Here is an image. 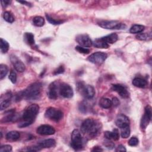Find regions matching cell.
<instances>
[{
    "label": "cell",
    "mask_w": 152,
    "mask_h": 152,
    "mask_svg": "<svg viewBox=\"0 0 152 152\" xmlns=\"http://www.w3.org/2000/svg\"><path fill=\"white\" fill-rule=\"evenodd\" d=\"M42 90V84L39 82L34 83L28 86L25 90L20 91L16 95L15 99L20 100L22 99L28 100H34L40 95Z\"/></svg>",
    "instance_id": "cell-1"
},
{
    "label": "cell",
    "mask_w": 152,
    "mask_h": 152,
    "mask_svg": "<svg viewBox=\"0 0 152 152\" xmlns=\"http://www.w3.org/2000/svg\"><path fill=\"white\" fill-rule=\"evenodd\" d=\"M39 110V106L37 104H31L24 111L18 126L20 128L26 127L30 125L34 121Z\"/></svg>",
    "instance_id": "cell-2"
},
{
    "label": "cell",
    "mask_w": 152,
    "mask_h": 152,
    "mask_svg": "<svg viewBox=\"0 0 152 152\" xmlns=\"http://www.w3.org/2000/svg\"><path fill=\"white\" fill-rule=\"evenodd\" d=\"M100 129V124L92 118L84 121L81 126V131L84 134H88L91 137L96 136Z\"/></svg>",
    "instance_id": "cell-3"
},
{
    "label": "cell",
    "mask_w": 152,
    "mask_h": 152,
    "mask_svg": "<svg viewBox=\"0 0 152 152\" xmlns=\"http://www.w3.org/2000/svg\"><path fill=\"white\" fill-rule=\"evenodd\" d=\"M71 145L75 150H79L83 147L82 137L78 129H74L72 132Z\"/></svg>",
    "instance_id": "cell-4"
},
{
    "label": "cell",
    "mask_w": 152,
    "mask_h": 152,
    "mask_svg": "<svg viewBox=\"0 0 152 152\" xmlns=\"http://www.w3.org/2000/svg\"><path fill=\"white\" fill-rule=\"evenodd\" d=\"M99 26L103 28L110 30L124 29L126 26L118 21H101L98 23Z\"/></svg>",
    "instance_id": "cell-5"
},
{
    "label": "cell",
    "mask_w": 152,
    "mask_h": 152,
    "mask_svg": "<svg viewBox=\"0 0 152 152\" xmlns=\"http://www.w3.org/2000/svg\"><path fill=\"white\" fill-rule=\"evenodd\" d=\"M45 116L46 118L52 121L58 122L63 118L64 114L63 112L59 109L54 107H49L46 110Z\"/></svg>",
    "instance_id": "cell-6"
},
{
    "label": "cell",
    "mask_w": 152,
    "mask_h": 152,
    "mask_svg": "<svg viewBox=\"0 0 152 152\" xmlns=\"http://www.w3.org/2000/svg\"><path fill=\"white\" fill-rule=\"evenodd\" d=\"M78 90L81 94L86 99H90L94 97L95 94V90L94 87L90 85H85L80 83L78 86Z\"/></svg>",
    "instance_id": "cell-7"
},
{
    "label": "cell",
    "mask_w": 152,
    "mask_h": 152,
    "mask_svg": "<svg viewBox=\"0 0 152 152\" xmlns=\"http://www.w3.org/2000/svg\"><path fill=\"white\" fill-rule=\"evenodd\" d=\"M107 57V55L106 53L102 52H97L90 55L88 57L87 60L93 64H101L104 62Z\"/></svg>",
    "instance_id": "cell-8"
},
{
    "label": "cell",
    "mask_w": 152,
    "mask_h": 152,
    "mask_svg": "<svg viewBox=\"0 0 152 152\" xmlns=\"http://www.w3.org/2000/svg\"><path fill=\"white\" fill-rule=\"evenodd\" d=\"M59 93L65 98H71L74 95L72 88L69 84L65 83L59 84Z\"/></svg>",
    "instance_id": "cell-9"
},
{
    "label": "cell",
    "mask_w": 152,
    "mask_h": 152,
    "mask_svg": "<svg viewBox=\"0 0 152 152\" xmlns=\"http://www.w3.org/2000/svg\"><path fill=\"white\" fill-rule=\"evenodd\" d=\"M151 119V107L147 105L145 106L144 109V114L142 116L141 122H140V126L142 129H145L147 125H148Z\"/></svg>",
    "instance_id": "cell-10"
},
{
    "label": "cell",
    "mask_w": 152,
    "mask_h": 152,
    "mask_svg": "<svg viewBox=\"0 0 152 152\" xmlns=\"http://www.w3.org/2000/svg\"><path fill=\"white\" fill-rule=\"evenodd\" d=\"M76 42L83 47H90L93 45V42L87 34H78L75 37Z\"/></svg>",
    "instance_id": "cell-11"
},
{
    "label": "cell",
    "mask_w": 152,
    "mask_h": 152,
    "mask_svg": "<svg viewBox=\"0 0 152 152\" xmlns=\"http://www.w3.org/2000/svg\"><path fill=\"white\" fill-rule=\"evenodd\" d=\"M36 132L41 135H51L55 134V130L52 126L49 125H42L37 128Z\"/></svg>",
    "instance_id": "cell-12"
},
{
    "label": "cell",
    "mask_w": 152,
    "mask_h": 152,
    "mask_svg": "<svg viewBox=\"0 0 152 152\" xmlns=\"http://www.w3.org/2000/svg\"><path fill=\"white\" fill-rule=\"evenodd\" d=\"M59 84L57 81H54L49 86L48 90V97L49 99L52 100H55L58 97V93L59 92Z\"/></svg>",
    "instance_id": "cell-13"
},
{
    "label": "cell",
    "mask_w": 152,
    "mask_h": 152,
    "mask_svg": "<svg viewBox=\"0 0 152 152\" xmlns=\"http://www.w3.org/2000/svg\"><path fill=\"white\" fill-rule=\"evenodd\" d=\"M112 90L117 92L119 96L122 98H128L129 96V93L127 88L122 84H113L112 86Z\"/></svg>",
    "instance_id": "cell-14"
},
{
    "label": "cell",
    "mask_w": 152,
    "mask_h": 152,
    "mask_svg": "<svg viewBox=\"0 0 152 152\" xmlns=\"http://www.w3.org/2000/svg\"><path fill=\"white\" fill-rule=\"evenodd\" d=\"M10 60L11 61V63L12 64L14 68L20 72H22L24 71L26 69V66L24 64V63L18 59L16 56L15 55H11L10 57Z\"/></svg>",
    "instance_id": "cell-15"
},
{
    "label": "cell",
    "mask_w": 152,
    "mask_h": 152,
    "mask_svg": "<svg viewBox=\"0 0 152 152\" xmlns=\"http://www.w3.org/2000/svg\"><path fill=\"white\" fill-rule=\"evenodd\" d=\"M129 119L124 114H120L116 118L115 124L118 127L121 128L129 125Z\"/></svg>",
    "instance_id": "cell-16"
},
{
    "label": "cell",
    "mask_w": 152,
    "mask_h": 152,
    "mask_svg": "<svg viewBox=\"0 0 152 152\" xmlns=\"http://www.w3.org/2000/svg\"><path fill=\"white\" fill-rule=\"evenodd\" d=\"M11 97H12V94L11 93H7L5 95L1 96V103H0L1 110L5 109L10 106L11 103Z\"/></svg>",
    "instance_id": "cell-17"
},
{
    "label": "cell",
    "mask_w": 152,
    "mask_h": 152,
    "mask_svg": "<svg viewBox=\"0 0 152 152\" xmlns=\"http://www.w3.org/2000/svg\"><path fill=\"white\" fill-rule=\"evenodd\" d=\"M56 144V141L55 140L49 138V139H46L45 140L37 144V145L39 147V148L42 150V148H50L55 146Z\"/></svg>",
    "instance_id": "cell-18"
},
{
    "label": "cell",
    "mask_w": 152,
    "mask_h": 152,
    "mask_svg": "<svg viewBox=\"0 0 152 152\" xmlns=\"http://www.w3.org/2000/svg\"><path fill=\"white\" fill-rule=\"evenodd\" d=\"M104 137L109 140H113L115 141H117L119 138V135L118 129H114L113 131H105L104 133Z\"/></svg>",
    "instance_id": "cell-19"
},
{
    "label": "cell",
    "mask_w": 152,
    "mask_h": 152,
    "mask_svg": "<svg viewBox=\"0 0 152 152\" xmlns=\"http://www.w3.org/2000/svg\"><path fill=\"white\" fill-rule=\"evenodd\" d=\"M93 45L95 48H100V49H107L109 48V45L103 39L102 37L98 38L95 39L93 42Z\"/></svg>",
    "instance_id": "cell-20"
},
{
    "label": "cell",
    "mask_w": 152,
    "mask_h": 152,
    "mask_svg": "<svg viewBox=\"0 0 152 152\" xmlns=\"http://www.w3.org/2000/svg\"><path fill=\"white\" fill-rule=\"evenodd\" d=\"M132 84L138 88H144L145 87L148 83L147 81L140 77H135L132 80Z\"/></svg>",
    "instance_id": "cell-21"
},
{
    "label": "cell",
    "mask_w": 152,
    "mask_h": 152,
    "mask_svg": "<svg viewBox=\"0 0 152 152\" xmlns=\"http://www.w3.org/2000/svg\"><path fill=\"white\" fill-rule=\"evenodd\" d=\"M102 39L107 43H108L109 45L110 43L112 44V43H114L115 42H116L118 39V34L116 33H113L110 34L109 35H107L106 36L102 37Z\"/></svg>",
    "instance_id": "cell-22"
},
{
    "label": "cell",
    "mask_w": 152,
    "mask_h": 152,
    "mask_svg": "<svg viewBox=\"0 0 152 152\" xmlns=\"http://www.w3.org/2000/svg\"><path fill=\"white\" fill-rule=\"evenodd\" d=\"M20 133L16 131H12L8 132L6 135V138L8 141H14L20 138Z\"/></svg>",
    "instance_id": "cell-23"
},
{
    "label": "cell",
    "mask_w": 152,
    "mask_h": 152,
    "mask_svg": "<svg viewBox=\"0 0 152 152\" xmlns=\"http://www.w3.org/2000/svg\"><path fill=\"white\" fill-rule=\"evenodd\" d=\"M100 106L104 109H109L112 106V100L108 98L102 97L99 102Z\"/></svg>",
    "instance_id": "cell-24"
},
{
    "label": "cell",
    "mask_w": 152,
    "mask_h": 152,
    "mask_svg": "<svg viewBox=\"0 0 152 152\" xmlns=\"http://www.w3.org/2000/svg\"><path fill=\"white\" fill-rule=\"evenodd\" d=\"M24 39L26 43L29 45H33L35 43L34 34L31 33H25L24 35Z\"/></svg>",
    "instance_id": "cell-25"
},
{
    "label": "cell",
    "mask_w": 152,
    "mask_h": 152,
    "mask_svg": "<svg viewBox=\"0 0 152 152\" xmlns=\"http://www.w3.org/2000/svg\"><path fill=\"white\" fill-rule=\"evenodd\" d=\"M144 26L140 24H134L129 29V32L133 34L140 33L144 30Z\"/></svg>",
    "instance_id": "cell-26"
},
{
    "label": "cell",
    "mask_w": 152,
    "mask_h": 152,
    "mask_svg": "<svg viewBox=\"0 0 152 152\" xmlns=\"http://www.w3.org/2000/svg\"><path fill=\"white\" fill-rule=\"evenodd\" d=\"M33 24L37 27H42L45 24V20L42 17L36 16L33 19Z\"/></svg>",
    "instance_id": "cell-27"
},
{
    "label": "cell",
    "mask_w": 152,
    "mask_h": 152,
    "mask_svg": "<svg viewBox=\"0 0 152 152\" xmlns=\"http://www.w3.org/2000/svg\"><path fill=\"white\" fill-rule=\"evenodd\" d=\"M136 38L140 40H150L151 39L152 36L151 33H138V35L136 36Z\"/></svg>",
    "instance_id": "cell-28"
},
{
    "label": "cell",
    "mask_w": 152,
    "mask_h": 152,
    "mask_svg": "<svg viewBox=\"0 0 152 152\" xmlns=\"http://www.w3.org/2000/svg\"><path fill=\"white\" fill-rule=\"evenodd\" d=\"M130 132L129 125L121 128V135L123 138H128L130 135Z\"/></svg>",
    "instance_id": "cell-29"
},
{
    "label": "cell",
    "mask_w": 152,
    "mask_h": 152,
    "mask_svg": "<svg viewBox=\"0 0 152 152\" xmlns=\"http://www.w3.org/2000/svg\"><path fill=\"white\" fill-rule=\"evenodd\" d=\"M10 46L8 43L2 38L1 39V51L3 53H5L8 52Z\"/></svg>",
    "instance_id": "cell-30"
},
{
    "label": "cell",
    "mask_w": 152,
    "mask_h": 152,
    "mask_svg": "<svg viewBox=\"0 0 152 152\" xmlns=\"http://www.w3.org/2000/svg\"><path fill=\"white\" fill-rule=\"evenodd\" d=\"M4 19L8 23H12L14 21V17L13 15L9 11H5L4 12L3 14Z\"/></svg>",
    "instance_id": "cell-31"
},
{
    "label": "cell",
    "mask_w": 152,
    "mask_h": 152,
    "mask_svg": "<svg viewBox=\"0 0 152 152\" xmlns=\"http://www.w3.org/2000/svg\"><path fill=\"white\" fill-rule=\"evenodd\" d=\"M8 71V67L5 64L0 65V79L2 80L7 74Z\"/></svg>",
    "instance_id": "cell-32"
},
{
    "label": "cell",
    "mask_w": 152,
    "mask_h": 152,
    "mask_svg": "<svg viewBox=\"0 0 152 152\" xmlns=\"http://www.w3.org/2000/svg\"><path fill=\"white\" fill-rule=\"evenodd\" d=\"M46 18H47V20L51 24H54V25H57V24H60L61 23H63V21H61V20H55L54 18H53L52 17H51L48 14H46Z\"/></svg>",
    "instance_id": "cell-33"
},
{
    "label": "cell",
    "mask_w": 152,
    "mask_h": 152,
    "mask_svg": "<svg viewBox=\"0 0 152 152\" xmlns=\"http://www.w3.org/2000/svg\"><path fill=\"white\" fill-rule=\"evenodd\" d=\"M75 50H77L78 52L81 53H84V54H88L90 53V49L87 48H85L84 47L81 46H75Z\"/></svg>",
    "instance_id": "cell-34"
},
{
    "label": "cell",
    "mask_w": 152,
    "mask_h": 152,
    "mask_svg": "<svg viewBox=\"0 0 152 152\" xmlns=\"http://www.w3.org/2000/svg\"><path fill=\"white\" fill-rule=\"evenodd\" d=\"M139 142V140L138 139L135 137H131L129 140L128 141V144L130 146H132V147H134V146H136L138 145Z\"/></svg>",
    "instance_id": "cell-35"
},
{
    "label": "cell",
    "mask_w": 152,
    "mask_h": 152,
    "mask_svg": "<svg viewBox=\"0 0 152 152\" xmlns=\"http://www.w3.org/2000/svg\"><path fill=\"white\" fill-rule=\"evenodd\" d=\"M9 79L10 80V81H11L12 83L15 84L16 83L17 81V74L15 72V71L12 69L10 71V74L9 75Z\"/></svg>",
    "instance_id": "cell-36"
},
{
    "label": "cell",
    "mask_w": 152,
    "mask_h": 152,
    "mask_svg": "<svg viewBox=\"0 0 152 152\" xmlns=\"http://www.w3.org/2000/svg\"><path fill=\"white\" fill-rule=\"evenodd\" d=\"M12 151V147L10 145H4L0 148L1 152H10Z\"/></svg>",
    "instance_id": "cell-37"
},
{
    "label": "cell",
    "mask_w": 152,
    "mask_h": 152,
    "mask_svg": "<svg viewBox=\"0 0 152 152\" xmlns=\"http://www.w3.org/2000/svg\"><path fill=\"white\" fill-rule=\"evenodd\" d=\"M65 71V69H64V67L62 65L59 66L56 69H55L53 72V74L54 75H57V74H62Z\"/></svg>",
    "instance_id": "cell-38"
},
{
    "label": "cell",
    "mask_w": 152,
    "mask_h": 152,
    "mask_svg": "<svg viewBox=\"0 0 152 152\" xmlns=\"http://www.w3.org/2000/svg\"><path fill=\"white\" fill-rule=\"evenodd\" d=\"M112 103L113 106H114L115 107H116V106L119 105L120 102H119V100H118V99L117 97H113V99H112Z\"/></svg>",
    "instance_id": "cell-39"
},
{
    "label": "cell",
    "mask_w": 152,
    "mask_h": 152,
    "mask_svg": "<svg viewBox=\"0 0 152 152\" xmlns=\"http://www.w3.org/2000/svg\"><path fill=\"white\" fill-rule=\"evenodd\" d=\"M115 151H126V150L123 145H119L118 147H116Z\"/></svg>",
    "instance_id": "cell-40"
},
{
    "label": "cell",
    "mask_w": 152,
    "mask_h": 152,
    "mask_svg": "<svg viewBox=\"0 0 152 152\" xmlns=\"http://www.w3.org/2000/svg\"><path fill=\"white\" fill-rule=\"evenodd\" d=\"M10 3H11V1H9V0H4V1L2 0V1H1V4H2V7L3 8L6 7Z\"/></svg>",
    "instance_id": "cell-41"
},
{
    "label": "cell",
    "mask_w": 152,
    "mask_h": 152,
    "mask_svg": "<svg viewBox=\"0 0 152 152\" xmlns=\"http://www.w3.org/2000/svg\"><path fill=\"white\" fill-rule=\"evenodd\" d=\"M107 145L106 144V147L108 149H112L113 147L115 146V144L112 142H107Z\"/></svg>",
    "instance_id": "cell-42"
},
{
    "label": "cell",
    "mask_w": 152,
    "mask_h": 152,
    "mask_svg": "<svg viewBox=\"0 0 152 152\" xmlns=\"http://www.w3.org/2000/svg\"><path fill=\"white\" fill-rule=\"evenodd\" d=\"M91 151H102L103 149L102 148H100V147L96 146V147H93V148L91 150Z\"/></svg>",
    "instance_id": "cell-43"
},
{
    "label": "cell",
    "mask_w": 152,
    "mask_h": 152,
    "mask_svg": "<svg viewBox=\"0 0 152 152\" xmlns=\"http://www.w3.org/2000/svg\"><path fill=\"white\" fill-rule=\"evenodd\" d=\"M18 2L19 3L22 4L26 5H27V6H30V7H31V4L29 3V2H27V1H18Z\"/></svg>",
    "instance_id": "cell-44"
}]
</instances>
